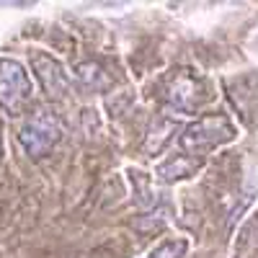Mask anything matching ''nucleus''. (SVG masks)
Masks as SVG:
<instances>
[{"instance_id":"2","label":"nucleus","mask_w":258,"mask_h":258,"mask_svg":"<svg viewBox=\"0 0 258 258\" xmlns=\"http://www.w3.org/2000/svg\"><path fill=\"white\" fill-rule=\"evenodd\" d=\"M235 135H238V129L225 114H209L191 121L183 129V135L178 137V147L183 150V155H202L204 150L235 140Z\"/></svg>"},{"instance_id":"5","label":"nucleus","mask_w":258,"mask_h":258,"mask_svg":"<svg viewBox=\"0 0 258 258\" xmlns=\"http://www.w3.org/2000/svg\"><path fill=\"white\" fill-rule=\"evenodd\" d=\"M165 101L178 111H194L199 106V85L188 75H178L165 93Z\"/></svg>"},{"instance_id":"6","label":"nucleus","mask_w":258,"mask_h":258,"mask_svg":"<svg viewBox=\"0 0 258 258\" xmlns=\"http://www.w3.org/2000/svg\"><path fill=\"white\" fill-rule=\"evenodd\" d=\"M199 165H202V160H197V158H191V155H178V158H173V160H168V163L158 165L155 176H158L160 181H165V183L181 181V178H188V176L197 173Z\"/></svg>"},{"instance_id":"7","label":"nucleus","mask_w":258,"mask_h":258,"mask_svg":"<svg viewBox=\"0 0 258 258\" xmlns=\"http://www.w3.org/2000/svg\"><path fill=\"white\" fill-rule=\"evenodd\" d=\"M75 78H78V83L83 85L85 91H103L106 85H109V78H106V73L101 70V64H96V62H83V64H78L75 68Z\"/></svg>"},{"instance_id":"4","label":"nucleus","mask_w":258,"mask_h":258,"mask_svg":"<svg viewBox=\"0 0 258 258\" xmlns=\"http://www.w3.org/2000/svg\"><path fill=\"white\" fill-rule=\"evenodd\" d=\"M31 70L41 85V91H44L49 98L59 101L64 98L70 91H73V80L70 75L64 73V68L47 52H31Z\"/></svg>"},{"instance_id":"3","label":"nucleus","mask_w":258,"mask_h":258,"mask_svg":"<svg viewBox=\"0 0 258 258\" xmlns=\"http://www.w3.org/2000/svg\"><path fill=\"white\" fill-rule=\"evenodd\" d=\"M31 78L29 70L13 57L0 59V109L18 116L31 101Z\"/></svg>"},{"instance_id":"9","label":"nucleus","mask_w":258,"mask_h":258,"mask_svg":"<svg viewBox=\"0 0 258 258\" xmlns=\"http://www.w3.org/2000/svg\"><path fill=\"white\" fill-rule=\"evenodd\" d=\"M0 153H3V126H0Z\"/></svg>"},{"instance_id":"1","label":"nucleus","mask_w":258,"mask_h":258,"mask_svg":"<svg viewBox=\"0 0 258 258\" xmlns=\"http://www.w3.org/2000/svg\"><path fill=\"white\" fill-rule=\"evenodd\" d=\"M64 124L57 111L52 109H36L29 114L18 132V142L24 147V153L29 158H44L52 153V147L62 140Z\"/></svg>"},{"instance_id":"8","label":"nucleus","mask_w":258,"mask_h":258,"mask_svg":"<svg viewBox=\"0 0 258 258\" xmlns=\"http://www.w3.org/2000/svg\"><path fill=\"white\" fill-rule=\"evenodd\" d=\"M188 243L183 238H170V240H163L160 245H155L145 258H183Z\"/></svg>"}]
</instances>
